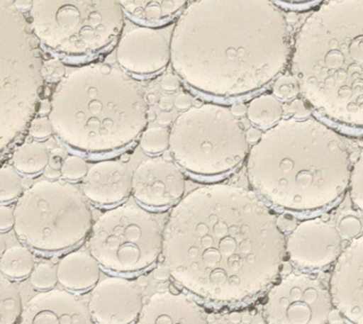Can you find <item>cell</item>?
I'll return each instance as SVG.
<instances>
[{"instance_id":"1","label":"cell","mask_w":363,"mask_h":324,"mask_svg":"<svg viewBox=\"0 0 363 324\" xmlns=\"http://www.w3.org/2000/svg\"><path fill=\"white\" fill-rule=\"evenodd\" d=\"M270 204L235 185L198 187L174 204L163 229V261L192 295L238 303L275 282L286 236Z\"/></svg>"},{"instance_id":"2","label":"cell","mask_w":363,"mask_h":324,"mask_svg":"<svg viewBox=\"0 0 363 324\" xmlns=\"http://www.w3.org/2000/svg\"><path fill=\"white\" fill-rule=\"evenodd\" d=\"M287 16L274 0H194L172 31V63L182 82L217 98L264 89L292 52Z\"/></svg>"},{"instance_id":"3","label":"cell","mask_w":363,"mask_h":324,"mask_svg":"<svg viewBox=\"0 0 363 324\" xmlns=\"http://www.w3.org/2000/svg\"><path fill=\"white\" fill-rule=\"evenodd\" d=\"M352 155L345 138L323 119H281L262 132L247 155L252 189L267 203L294 213H315L349 189Z\"/></svg>"},{"instance_id":"4","label":"cell","mask_w":363,"mask_h":324,"mask_svg":"<svg viewBox=\"0 0 363 324\" xmlns=\"http://www.w3.org/2000/svg\"><path fill=\"white\" fill-rule=\"evenodd\" d=\"M290 72L322 118L363 130V0H324L292 40Z\"/></svg>"},{"instance_id":"5","label":"cell","mask_w":363,"mask_h":324,"mask_svg":"<svg viewBox=\"0 0 363 324\" xmlns=\"http://www.w3.org/2000/svg\"><path fill=\"white\" fill-rule=\"evenodd\" d=\"M144 87L123 68L91 64L70 72L50 108L55 133L68 146L89 153L121 150L148 125Z\"/></svg>"},{"instance_id":"6","label":"cell","mask_w":363,"mask_h":324,"mask_svg":"<svg viewBox=\"0 0 363 324\" xmlns=\"http://www.w3.org/2000/svg\"><path fill=\"white\" fill-rule=\"evenodd\" d=\"M30 15L42 44L70 60L94 59L112 49L125 18L118 0H32Z\"/></svg>"},{"instance_id":"7","label":"cell","mask_w":363,"mask_h":324,"mask_svg":"<svg viewBox=\"0 0 363 324\" xmlns=\"http://www.w3.org/2000/svg\"><path fill=\"white\" fill-rule=\"evenodd\" d=\"M18 240L43 252H59L80 244L93 227V213L81 187L42 180L23 191L14 208Z\"/></svg>"},{"instance_id":"8","label":"cell","mask_w":363,"mask_h":324,"mask_svg":"<svg viewBox=\"0 0 363 324\" xmlns=\"http://www.w3.org/2000/svg\"><path fill=\"white\" fill-rule=\"evenodd\" d=\"M169 150L182 169L216 177L238 167L249 155L250 144L230 108L204 104L177 117L170 128Z\"/></svg>"},{"instance_id":"9","label":"cell","mask_w":363,"mask_h":324,"mask_svg":"<svg viewBox=\"0 0 363 324\" xmlns=\"http://www.w3.org/2000/svg\"><path fill=\"white\" fill-rule=\"evenodd\" d=\"M87 248L98 263L115 274L148 269L163 252V228L138 201L106 211L89 232Z\"/></svg>"},{"instance_id":"10","label":"cell","mask_w":363,"mask_h":324,"mask_svg":"<svg viewBox=\"0 0 363 324\" xmlns=\"http://www.w3.org/2000/svg\"><path fill=\"white\" fill-rule=\"evenodd\" d=\"M333 308L328 285L311 272H292L267 294L262 318L267 323H328Z\"/></svg>"},{"instance_id":"11","label":"cell","mask_w":363,"mask_h":324,"mask_svg":"<svg viewBox=\"0 0 363 324\" xmlns=\"http://www.w3.org/2000/svg\"><path fill=\"white\" fill-rule=\"evenodd\" d=\"M336 225L315 217L298 223L286 238V255L301 272H315L334 265L343 251Z\"/></svg>"},{"instance_id":"12","label":"cell","mask_w":363,"mask_h":324,"mask_svg":"<svg viewBox=\"0 0 363 324\" xmlns=\"http://www.w3.org/2000/svg\"><path fill=\"white\" fill-rule=\"evenodd\" d=\"M172 34L163 27L140 25L121 36L116 47L119 67L138 78H152L172 62Z\"/></svg>"},{"instance_id":"13","label":"cell","mask_w":363,"mask_h":324,"mask_svg":"<svg viewBox=\"0 0 363 324\" xmlns=\"http://www.w3.org/2000/svg\"><path fill=\"white\" fill-rule=\"evenodd\" d=\"M185 189V177L180 166L162 157L145 160L132 177V195L145 208L174 206L184 197Z\"/></svg>"},{"instance_id":"14","label":"cell","mask_w":363,"mask_h":324,"mask_svg":"<svg viewBox=\"0 0 363 324\" xmlns=\"http://www.w3.org/2000/svg\"><path fill=\"white\" fill-rule=\"evenodd\" d=\"M333 304L349 323H363V235L351 240L334 264L330 279Z\"/></svg>"},{"instance_id":"15","label":"cell","mask_w":363,"mask_h":324,"mask_svg":"<svg viewBox=\"0 0 363 324\" xmlns=\"http://www.w3.org/2000/svg\"><path fill=\"white\" fill-rule=\"evenodd\" d=\"M138 283L121 276H110L98 282L89 298L93 323H138L142 312V291Z\"/></svg>"},{"instance_id":"16","label":"cell","mask_w":363,"mask_h":324,"mask_svg":"<svg viewBox=\"0 0 363 324\" xmlns=\"http://www.w3.org/2000/svg\"><path fill=\"white\" fill-rule=\"evenodd\" d=\"M21 323H94L89 302L74 291L49 289L28 301Z\"/></svg>"},{"instance_id":"17","label":"cell","mask_w":363,"mask_h":324,"mask_svg":"<svg viewBox=\"0 0 363 324\" xmlns=\"http://www.w3.org/2000/svg\"><path fill=\"white\" fill-rule=\"evenodd\" d=\"M129 164L121 160H104L93 164L82 179L81 191L87 200L98 206H116L132 193Z\"/></svg>"},{"instance_id":"18","label":"cell","mask_w":363,"mask_h":324,"mask_svg":"<svg viewBox=\"0 0 363 324\" xmlns=\"http://www.w3.org/2000/svg\"><path fill=\"white\" fill-rule=\"evenodd\" d=\"M207 313L180 293L155 294L143 306L138 323H208Z\"/></svg>"},{"instance_id":"19","label":"cell","mask_w":363,"mask_h":324,"mask_svg":"<svg viewBox=\"0 0 363 324\" xmlns=\"http://www.w3.org/2000/svg\"><path fill=\"white\" fill-rule=\"evenodd\" d=\"M59 284L74 293L93 289L100 278V265L89 251L68 253L57 266Z\"/></svg>"},{"instance_id":"20","label":"cell","mask_w":363,"mask_h":324,"mask_svg":"<svg viewBox=\"0 0 363 324\" xmlns=\"http://www.w3.org/2000/svg\"><path fill=\"white\" fill-rule=\"evenodd\" d=\"M123 12L132 21L159 27L180 16L189 0H118Z\"/></svg>"},{"instance_id":"21","label":"cell","mask_w":363,"mask_h":324,"mask_svg":"<svg viewBox=\"0 0 363 324\" xmlns=\"http://www.w3.org/2000/svg\"><path fill=\"white\" fill-rule=\"evenodd\" d=\"M284 102L273 94H262L250 102L247 121L258 129H270L283 119Z\"/></svg>"},{"instance_id":"22","label":"cell","mask_w":363,"mask_h":324,"mask_svg":"<svg viewBox=\"0 0 363 324\" xmlns=\"http://www.w3.org/2000/svg\"><path fill=\"white\" fill-rule=\"evenodd\" d=\"M50 161L48 149L40 143H26L13 153V167L23 174L44 172Z\"/></svg>"},{"instance_id":"23","label":"cell","mask_w":363,"mask_h":324,"mask_svg":"<svg viewBox=\"0 0 363 324\" xmlns=\"http://www.w3.org/2000/svg\"><path fill=\"white\" fill-rule=\"evenodd\" d=\"M34 266L33 253L26 245L10 247L0 257V272L11 280L28 278Z\"/></svg>"},{"instance_id":"24","label":"cell","mask_w":363,"mask_h":324,"mask_svg":"<svg viewBox=\"0 0 363 324\" xmlns=\"http://www.w3.org/2000/svg\"><path fill=\"white\" fill-rule=\"evenodd\" d=\"M21 312L23 304L18 289L0 272V323H17Z\"/></svg>"},{"instance_id":"25","label":"cell","mask_w":363,"mask_h":324,"mask_svg":"<svg viewBox=\"0 0 363 324\" xmlns=\"http://www.w3.org/2000/svg\"><path fill=\"white\" fill-rule=\"evenodd\" d=\"M170 130L165 127L146 128L140 134V146L147 155H162L169 149Z\"/></svg>"},{"instance_id":"26","label":"cell","mask_w":363,"mask_h":324,"mask_svg":"<svg viewBox=\"0 0 363 324\" xmlns=\"http://www.w3.org/2000/svg\"><path fill=\"white\" fill-rule=\"evenodd\" d=\"M23 191V178L21 174L10 166L0 167V203L18 199Z\"/></svg>"},{"instance_id":"27","label":"cell","mask_w":363,"mask_h":324,"mask_svg":"<svg viewBox=\"0 0 363 324\" xmlns=\"http://www.w3.org/2000/svg\"><path fill=\"white\" fill-rule=\"evenodd\" d=\"M30 284L36 291H45L55 289L57 281V266L51 263H40L34 266L29 276Z\"/></svg>"},{"instance_id":"28","label":"cell","mask_w":363,"mask_h":324,"mask_svg":"<svg viewBox=\"0 0 363 324\" xmlns=\"http://www.w3.org/2000/svg\"><path fill=\"white\" fill-rule=\"evenodd\" d=\"M272 94L281 101L288 102L301 96L300 84L298 79L290 74H279L273 81Z\"/></svg>"},{"instance_id":"29","label":"cell","mask_w":363,"mask_h":324,"mask_svg":"<svg viewBox=\"0 0 363 324\" xmlns=\"http://www.w3.org/2000/svg\"><path fill=\"white\" fill-rule=\"evenodd\" d=\"M350 197L356 210L363 214V150L352 167L351 181L349 185Z\"/></svg>"},{"instance_id":"30","label":"cell","mask_w":363,"mask_h":324,"mask_svg":"<svg viewBox=\"0 0 363 324\" xmlns=\"http://www.w3.org/2000/svg\"><path fill=\"white\" fill-rule=\"evenodd\" d=\"M89 167L86 161L78 155H69L62 162L61 177L65 180L74 181L82 180L86 174Z\"/></svg>"},{"instance_id":"31","label":"cell","mask_w":363,"mask_h":324,"mask_svg":"<svg viewBox=\"0 0 363 324\" xmlns=\"http://www.w3.org/2000/svg\"><path fill=\"white\" fill-rule=\"evenodd\" d=\"M336 227L341 238L345 240H353L354 238H358L362 235L363 230L362 219L352 213H347L340 217Z\"/></svg>"},{"instance_id":"32","label":"cell","mask_w":363,"mask_h":324,"mask_svg":"<svg viewBox=\"0 0 363 324\" xmlns=\"http://www.w3.org/2000/svg\"><path fill=\"white\" fill-rule=\"evenodd\" d=\"M311 108L304 99L296 98L291 101L284 102V113L294 118H305L311 116Z\"/></svg>"},{"instance_id":"33","label":"cell","mask_w":363,"mask_h":324,"mask_svg":"<svg viewBox=\"0 0 363 324\" xmlns=\"http://www.w3.org/2000/svg\"><path fill=\"white\" fill-rule=\"evenodd\" d=\"M53 131L52 125H51L50 119L46 117H40V118L34 119L29 128V134L35 140H46L50 138Z\"/></svg>"},{"instance_id":"34","label":"cell","mask_w":363,"mask_h":324,"mask_svg":"<svg viewBox=\"0 0 363 324\" xmlns=\"http://www.w3.org/2000/svg\"><path fill=\"white\" fill-rule=\"evenodd\" d=\"M14 208L10 206H0V232L10 231L14 228Z\"/></svg>"},{"instance_id":"35","label":"cell","mask_w":363,"mask_h":324,"mask_svg":"<svg viewBox=\"0 0 363 324\" xmlns=\"http://www.w3.org/2000/svg\"><path fill=\"white\" fill-rule=\"evenodd\" d=\"M182 80L177 74H167L162 78L161 85L164 91L174 93L181 87Z\"/></svg>"},{"instance_id":"36","label":"cell","mask_w":363,"mask_h":324,"mask_svg":"<svg viewBox=\"0 0 363 324\" xmlns=\"http://www.w3.org/2000/svg\"><path fill=\"white\" fill-rule=\"evenodd\" d=\"M62 162L60 163V157H53L49 161L48 165L44 169V176L50 180L60 178L61 177Z\"/></svg>"},{"instance_id":"37","label":"cell","mask_w":363,"mask_h":324,"mask_svg":"<svg viewBox=\"0 0 363 324\" xmlns=\"http://www.w3.org/2000/svg\"><path fill=\"white\" fill-rule=\"evenodd\" d=\"M174 106L181 111H186L192 106L191 96L186 93H182L174 99Z\"/></svg>"},{"instance_id":"38","label":"cell","mask_w":363,"mask_h":324,"mask_svg":"<svg viewBox=\"0 0 363 324\" xmlns=\"http://www.w3.org/2000/svg\"><path fill=\"white\" fill-rule=\"evenodd\" d=\"M262 132L258 128H249L245 130V140L250 145L256 144L262 138Z\"/></svg>"},{"instance_id":"39","label":"cell","mask_w":363,"mask_h":324,"mask_svg":"<svg viewBox=\"0 0 363 324\" xmlns=\"http://www.w3.org/2000/svg\"><path fill=\"white\" fill-rule=\"evenodd\" d=\"M153 276H155L157 281H167L172 278V274H170L169 268L164 264V265L159 266L157 269L153 272Z\"/></svg>"},{"instance_id":"40","label":"cell","mask_w":363,"mask_h":324,"mask_svg":"<svg viewBox=\"0 0 363 324\" xmlns=\"http://www.w3.org/2000/svg\"><path fill=\"white\" fill-rule=\"evenodd\" d=\"M159 106L161 110L169 112L174 108V99L172 96H164L159 101Z\"/></svg>"},{"instance_id":"41","label":"cell","mask_w":363,"mask_h":324,"mask_svg":"<svg viewBox=\"0 0 363 324\" xmlns=\"http://www.w3.org/2000/svg\"><path fill=\"white\" fill-rule=\"evenodd\" d=\"M347 323V321L345 320V317L341 315V313L337 308H333L332 312L330 313V316H328V323Z\"/></svg>"},{"instance_id":"42","label":"cell","mask_w":363,"mask_h":324,"mask_svg":"<svg viewBox=\"0 0 363 324\" xmlns=\"http://www.w3.org/2000/svg\"><path fill=\"white\" fill-rule=\"evenodd\" d=\"M247 108L243 104H237L230 108V112L233 113L235 117L237 118H241V117L247 115Z\"/></svg>"},{"instance_id":"43","label":"cell","mask_w":363,"mask_h":324,"mask_svg":"<svg viewBox=\"0 0 363 324\" xmlns=\"http://www.w3.org/2000/svg\"><path fill=\"white\" fill-rule=\"evenodd\" d=\"M277 1L288 4V6H306V4H313L318 0H277Z\"/></svg>"},{"instance_id":"44","label":"cell","mask_w":363,"mask_h":324,"mask_svg":"<svg viewBox=\"0 0 363 324\" xmlns=\"http://www.w3.org/2000/svg\"><path fill=\"white\" fill-rule=\"evenodd\" d=\"M230 320L232 321L233 323H240L242 321V316L239 313H232L230 315Z\"/></svg>"},{"instance_id":"45","label":"cell","mask_w":363,"mask_h":324,"mask_svg":"<svg viewBox=\"0 0 363 324\" xmlns=\"http://www.w3.org/2000/svg\"><path fill=\"white\" fill-rule=\"evenodd\" d=\"M138 286L140 287V289H146L147 286H148L149 282L148 279L146 278V276H140V279L138 280Z\"/></svg>"},{"instance_id":"46","label":"cell","mask_w":363,"mask_h":324,"mask_svg":"<svg viewBox=\"0 0 363 324\" xmlns=\"http://www.w3.org/2000/svg\"><path fill=\"white\" fill-rule=\"evenodd\" d=\"M6 238H4V236L2 235L1 233H0V257H1L2 255H4V251H6Z\"/></svg>"},{"instance_id":"47","label":"cell","mask_w":363,"mask_h":324,"mask_svg":"<svg viewBox=\"0 0 363 324\" xmlns=\"http://www.w3.org/2000/svg\"><path fill=\"white\" fill-rule=\"evenodd\" d=\"M159 123H161L162 125H167L172 123V118H170L169 116H165V114H164L159 117Z\"/></svg>"},{"instance_id":"48","label":"cell","mask_w":363,"mask_h":324,"mask_svg":"<svg viewBox=\"0 0 363 324\" xmlns=\"http://www.w3.org/2000/svg\"><path fill=\"white\" fill-rule=\"evenodd\" d=\"M163 159L167 160V161H174V155H172V151L169 150V149H167V150L164 151L163 153Z\"/></svg>"},{"instance_id":"49","label":"cell","mask_w":363,"mask_h":324,"mask_svg":"<svg viewBox=\"0 0 363 324\" xmlns=\"http://www.w3.org/2000/svg\"><path fill=\"white\" fill-rule=\"evenodd\" d=\"M129 159H130V157L128 155H121V161L127 162V163H128V162H129Z\"/></svg>"}]
</instances>
